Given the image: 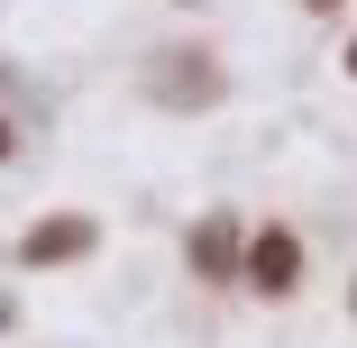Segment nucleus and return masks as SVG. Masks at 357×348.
Here are the masks:
<instances>
[{"label":"nucleus","mask_w":357,"mask_h":348,"mask_svg":"<svg viewBox=\"0 0 357 348\" xmlns=\"http://www.w3.org/2000/svg\"><path fill=\"white\" fill-rule=\"evenodd\" d=\"M0 156H10V128H0Z\"/></svg>","instance_id":"obj_3"},{"label":"nucleus","mask_w":357,"mask_h":348,"mask_svg":"<svg viewBox=\"0 0 357 348\" xmlns=\"http://www.w3.org/2000/svg\"><path fill=\"white\" fill-rule=\"evenodd\" d=\"M321 10H330V0H321Z\"/></svg>","instance_id":"obj_4"},{"label":"nucleus","mask_w":357,"mask_h":348,"mask_svg":"<svg viewBox=\"0 0 357 348\" xmlns=\"http://www.w3.org/2000/svg\"><path fill=\"white\" fill-rule=\"evenodd\" d=\"M248 266H257V285H266V294H284V285H294V266H303V257H294V239H284V229H266Z\"/></svg>","instance_id":"obj_1"},{"label":"nucleus","mask_w":357,"mask_h":348,"mask_svg":"<svg viewBox=\"0 0 357 348\" xmlns=\"http://www.w3.org/2000/svg\"><path fill=\"white\" fill-rule=\"evenodd\" d=\"M83 239H92V229H83V220H64V229H37V239H28V257H74V248H83Z\"/></svg>","instance_id":"obj_2"}]
</instances>
